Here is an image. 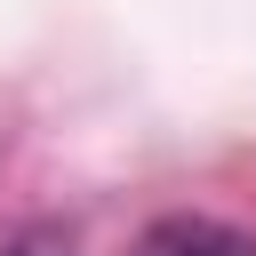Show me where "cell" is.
I'll use <instances>...</instances> for the list:
<instances>
[{"mask_svg": "<svg viewBox=\"0 0 256 256\" xmlns=\"http://www.w3.org/2000/svg\"><path fill=\"white\" fill-rule=\"evenodd\" d=\"M136 256H256V240L224 216H160L136 240Z\"/></svg>", "mask_w": 256, "mask_h": 256, "instance_id": "1", "label": "cell"}]
</instances>
